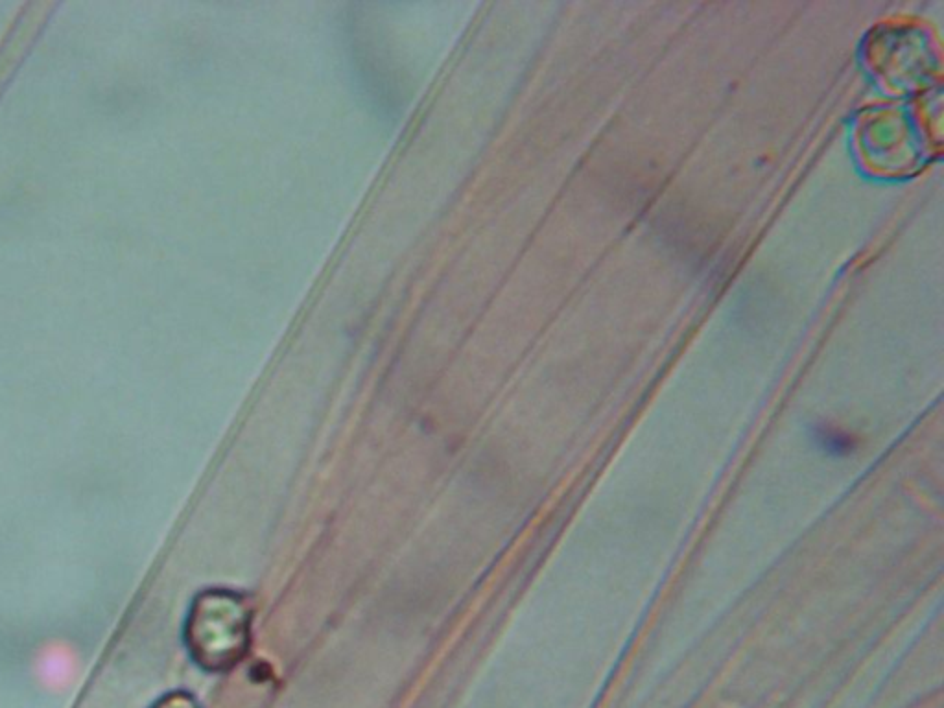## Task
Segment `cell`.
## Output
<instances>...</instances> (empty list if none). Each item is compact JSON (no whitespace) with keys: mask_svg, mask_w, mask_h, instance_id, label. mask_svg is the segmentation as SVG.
<instances>
[{"mask_svg":"<svg viewBox=\"0 0 944 708\" xmlns=\"http://www.w3.org/2000/svg\"><path fill=\"white\" fill-rule=\"evenodd\" d=\"M155 708H200L198 703L192 699V697L183 694V692H177V694H172V696L166 697L163 699L159 705Z\"/></svg>","mask_w":944,"mask_h":708,"instance_id":"cell-2","label":"cell"},{"mask_svg":"<svg viewBox=\"0 0 944 708\" xmlns=\"http://www.w3.org/2000/svg\"><path fill=\"white\" fill-rule=\"evenodd\" d=\"M253 607L240 592L203 590L185 627L190 655L209 672H227L246 659L251 646Z\"/></svg>","mask_w":944,"mask_h":708,"instance_id":"cell-1","label":"cell"}]
</instances>
